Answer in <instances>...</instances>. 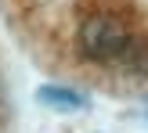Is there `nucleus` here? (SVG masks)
<instances>
[{
	"mask_svg": "<svg viewBox=\"0 0 148 133\" xmlns=\"http://www.w3.org/2000/svg\"><path fill=\"white\" fill-rule=\"evenodd\" d=\"M130 36H134V33L127 29V22H123L119 14L94 11V14H87V18L79 22L76 47H79V54H83L87 61L105 65V61H119V54L127 50Z\"/></svg>",
	"mask_w": 148,
	"mask_h": 133,
	"instance_id": "nucleus-1",
	"label": "nucleus"
},
{
	"mask_svg": "<svg viewBox=\"0 0 148 133\" xmlns=\"http://www.w3.org/2000/svg\"><path fill=\"white\" fill-rule=\"evenodd\" d=\"M36 101L43 108H58V112H83L90 105L79 90H69V86H58V83H43L36 90Z\"/></svg>",
	"mask_w": 148,
	"mask_h": 133,
	"instance_id": "nucleus-2",
	"label": "nucleus"
},
{
	"mask_svg": "<svg viewBox=\"0 0 148 133\" xmlns=\"http://www.w3.org/2000/svg\"><path fill=\"white\" fill-rule=\"evenodd\" d=\"M119 65L127 72H134V76H145L148 72V40L145 36H130L127 50L119 54Z\"/></svg>",
	"mask_w": 148,
	"mask_h": 133,
	"instance_id": "nucleus-3",
	"label": "nucleus"
},
{
	"mask_svg": "<svg viewBox=\"0 0 148 133\" xmlns=\"http://www.w3.org/2000/svg\"><path fill=\"white\" fill-rule=\"evenodd\" d=\"M7 115V90H4V79H0V122H4Z\"/></svg>",
	"mask_w": 148,
	"mask_h": 133,
	"instance_id": "nucleus-4",
	"label": "nucleus"
}]
</instances>
